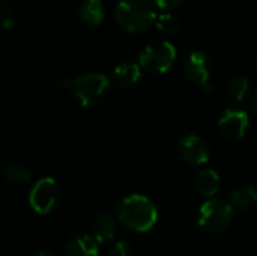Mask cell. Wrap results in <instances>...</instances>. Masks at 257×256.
<instances>
[{"mask_svg":"<svg viewBox=\"0 0 257 256\" xmlns=\"http://www.w3.org/2000/svg\"><path fill=\"white\" fill-rule=\"evenodd\" d=\"M60 201V187L50 177L41 178L30 190L29 204L32 210L41 216L51 213Z\"/></svg>","mask_w":257,"mask_h":256,"instance_id":"obj_6","label":"cell"},{"mask_svg":"<svg viewBox=\"0 0 257 256\" xmlns=\"http://www.w3.org/2000/svg\"><path fill=\"white\" fill-rule=\"evenodd\" d=\"M220 175L214 169H203L199 172L196 180V190L202 198L211 199L220 190Z\"/></svg>","mask_w":257,"mask_h":256,"instance_id":"obj_12","label":"cell"},{"mask_svg":"<svg viewBox=\"0 0 257 256\" xmlns=\"http://www.w3.org/2000/svg\"><path fill=\"white\" fill-rule=\"evenodd\" d=\"M32 256H57V255H56V253H53V252H50V250H41V252L33 253Z\"/></svg>","mask_w":257,"mask_h":256,"instance_id":"obj_22","label":"cell"},{"mask_svg":"<svg viewBox=\"0 0 257 256\" xmlns=\"http://www.w3.org/2000/svg\"><path fill=\"white\" fill-rule=\"evenodd\" d=\"M256 69H257V57H256Z\"/></svg>","mask_w":257,"mask_h":256,"instance_id":"obj_24","label":"cell"},{"mask_svg":"<svg viewBox=\"0 0 257 256\" xmlns=\"http://www.w3.org/2000/svg\"><path fill=\"white\" fill-rule=\"evenodd\" d=\"M155 27L167 36L176 35L179 30V20L172 12H163L155 20Z\"/></svg>","mask_w":257,"mask_h":256,"instance_id":"obj_17","label":"cell"},{"mask_svg":"<svg viewBox=\"0 0 257 256\" xmlns=\"http://www.w3.org/2000/svg\"><path fill=\"white\" fill-rule=\"evenodd\" d=\"M176 60V48L169 41H157L143 48L139 56L140 66L151 74L167 72Z\"/></svg>","mask_w":257,"mask_h":256,"instance_id":"obj_4","label":"cell"},{"mask_svg":"<svg viewBox=\"0 0 257 256\" xmlns=\"http://www.w3.org/2000/svg\"><path fill=\"white\" fill-rule=\"evenodd\" d=\"M116 219L133 232H148L158 220V210L143 195H130L116 207Z\"/></svg>","mask_w":257,"mask_h":256,"instance_id":"obj_1","label":"cell"},{"mask_svg":"<svg viewBox=\"0 0 257 256\" xmlns=\"http://www.w3.org/2000/svg\"><path fill=\"white\" fill-rule=\"evenodd\" d=\"M184 2L185 0H155V5L163 12H172V11H176L178 8H181V5Z\"/></svg>","mask_w":257,"mask_h":256,"instance_id":"obj_21","label":"cell"},{"mask_svg":"<svg viewBox=\"0 0 257 256\" xmlns=\"http://www.w3.org/2000/svg\"><path fill=\"white\" fill-rule=\"evenodd\" d=\"M155 6L152 0H120L114 9V20L128 33H143L155 26Z\"/></svg>","mask_w":257,"mask_h":256,"instance_id":"obj_2","label":"cell"},{"mask_svg":"<svg viewBox=\"0 0 257 256\" xmlns=\"http://www.w3.org/2000/svg\"><path fill=\"white\" fill-rule=\"evenodd\" d=\"M230 204L235 210H248L257 204V190L251 186L236 189L230 196Z\"/></svg>","mask_w":257,"mask_h":256,"instance_id":"obj_15","label":"cell"},{"mask_svg":"<svg viewBox=\"0 0 257 256\" xmlns=\"http://www.w3.org/2000/svg\"><path fill=\"white\" fill-rule=\"evenodd\" d=\"M233 210L232 204L211 198L199 210V225L206 232H221L230 225Z\"/></svg>","mask_w":257,"mask_h":256,"instance_id":"obj_5","label":"cell"},{"mask_svg":"<svg viewBox=\"0 0 257 256\" xmlns=\"http://www.w3.org/2000/svg\"><path fill=\"white\" fill-rule=\"evenodd\" d=\"M184 72L188 80L199 84L205 91H212L211 88V72H212V60L211 57L203 51H194L191 53L185 63H184Z\"/></svg>","mask_w":257,"mask_h":256,"instance_id":"obj_7","label":"cell"},{"mask_svg":"<svg viewBox=\"0 0 257 256\" xmlns=\"http://www.w3.org/2000/svg\"><path fill=\"white\" fill-rule=\"evenodd\" d=\"M248 124H250L248 113L239 107L226 109L218 119L220 131L232 140H241L248 130Z\"/></svg>","mask_w":257,"mask_h":256,"instance_id":"obj_8","label":"cell"},{"mask_svg":"<svg viewBox=\"0 0 257 256\" xmlns=\"http://www.w3.org/2000/svg\"><path fill=\"white\" fill-rule=\"evenodd\" d=\"M110 256H136V253H134V250H133V247H131L130 243H126V241H117L113 246V249L110 252Z\"/></svg>","mask_w":257,"mask_h":256,"instance_id":"obj_19","label":"cell"},{"mask_svg":"<svg viewBox=\"0 0 257 256\" xmlns=\"http://www.w3.org/2000/svg\"><path fill=\"white\" fill-rule=\"evenodd\" d=\"M66 256H98V241L95 237L77 234L68 238L65 244Z\"/></svg>","mask_w":257,"mask_h":256,"instance_id":"obj_11","label":"cell"},{"mask_svg":"<svg viewBox=\"0 0 257 256\" xmlns=\"http://www.w3.org/2000/svg\"><path fill=\"white\" fill-rule=\"evenodd\" d=\"M248 92V78L244 75H235L229 81V94L235 101H242Z\"/></svg>","mask_w":257,"mask_h":256,"instance_id":"obj_18","label":"cell"},{"mask_svg":"<svg viewBox=\"0 0 257 256\" xmlns=\"http://www.w3.org/2000/svg\"><path fill=\"white\" fill-rule=\"evenodd\" d=\"M142 69L143 68L140 66V63L130 60L120 62L119 65L114 66L111 72V80L119 88H131L139 83L142 77Z\"/></svg>","mask_w":257,"mask_h":256,"instance_id":"obj_10","label":"cell"},{"mask_svg":"<svg viewBox=\"0 0 257 256\" xmlns=\"http://www.w3.org/2000/svg\"><path fill=\"white\" fill-rule=\"evenodd\" d=\"M105 11L102 0H83L78 6V17L89 26H99L104 20Z\"/></svg>","mask_w":257,"mask_h":256,"instance_id":"obj_13","label":"cell"},{"mask_svg":"<svg viewBox=\"0 0 257 256\" xmlns=\"http://www.w3.org/2000/svg\"><path fill=\"white\" fill-rule=\"evenodd\" d=\"M117 229V222L110 214H99L93 223V237L98 243H107L114 238Z\"/></svg>","mask_w":257,"mask_h":256,"instance_id":"obj_14","label":"cell"},{"mask_svg":"<svg viewBox=\"0 0 257 256\" xmlns=\"http://www.w3.org/2000/svg\"><path fill=\"white\" fill-rule=\"evenodd\" d=\"M253 109H254V112H256L257 115V92L254 94V98H253Z\"/></svg>","mask_w":257,"mask_h":256,"instance_id":"obj_23","label":"cell"},{"mask_svg":"<svg viewBox=\"0 0 257 256\" xmlns=\"http://www.w3.org/2000/svg\"><path fill=\"white\" fill-rule=\"evenodd\" d=\"M5 180L11 184H24L30 180V170L23 163H11L3 170Z\"/></svg>","mask_w":257,"mask_h":256,"instance_id":"obj_16","label":"cell"},{"mask_svg":"<svg viewBox=\"0 0 257 256\" xmlns=\"http://www.w3.org/2000/svg\"><path fill=\"white\" fill-rule=\"evenodd\" d=\"M0 20H2V26H3L5 30L11 29V27L15 24V15H14L12 9L3 6V8L0 9Z\"/></svg>","mask_w":257,"mask_h":256,"instance_id":"obj_20","label":"cell"},{"mask_svg":"<svg viewBox=\"0 0 257 256\" xmlns=\"http://www.w3.org/2000/svg\"><path fill=\"white\" fill-rule=\"evenodd\" d=\"M209 146L197 134H187L179 142V157L190 166H202L209 160Z\"/></svg>","mask_w":257,"mask_h":256,"instance_id":"obj_9","label":"cell"},{"mask_svg":"<svg viewBox=\"0 0 257 256\" xmlns=\"http://www.w3.org/2000/svg\"><path fill=\"white\" fill-rule=\"evenodd\" d=\"M68 86L81 106L90 107L105 98L110 91V80L101 72H89L69 80Z\"/></svg>","mask_w":257,"mask_h":256,"instance_id":"obj_3","label":"cell"}]
</instances>
